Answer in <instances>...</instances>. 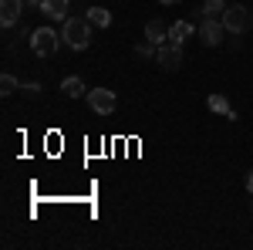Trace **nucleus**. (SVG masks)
I'll return each mask as SVG.
<instances>
[{"label":"nucleus","mask_w":253,"mask_h":250,"mask_svg":"<svg viewBox=\"0 0 253 250\" xmlns=\"http://www.w3.org/2000/svg\"><path fill=\"white\" fill-rule=\"evenodd\" d=\"M61 41H64V38H61L58 31H51V27H38V31L31 34V48H34L38 58H51V54H58Z\"/></svg>","instance_id":"3"},{"label":"nucleus","mask_w":253,"mask_h":250,"mask_svg":"<svg viewBox=\"0 0 253 250\" xmlns=\"http://www.w3.org/2000/svg\"><path fill=\"white\" fill-rule=\"evenodd\" d=\"M61 38H64V44H68L71 51H84V48L91 44V24H88V17H68Z\"/></svg>","instance_id":"1"},{"label":"nucleus","mask_w":253,"mask_h":250,"mask_svg":"<svg viewBox=\"0 0 253 250\" xmlns=\"http://www.w3.org/2000/svg\"><path fill=\"white\" fill-rule=\"evenodd\" d=\"M84 17H88L91 27H108V24H112V10H105V7H88Z\"/></svg>","instance_id":"13"},{"label":"nucleus","mask_w":253,"mask_h":250,"mask_svg":"<svg viewBox=\"0 0 253 250\" xmlns=\"http://www.w3.org/2000/svg\"><path fill=\"white\" fill-rule=\"evenodd\" d=\"M189 34H193V20H175V24H169V41L172 44H186Z\"/></svg>","instance_id":"11"},{"label":"nucleus","mask_w":253,"mask_h":250,"mask_svg":"<svg viewBox=\"0 0 253 250\" xmlns=\"http://www.w3.org/2000/svg\"><path fill=\"white\" fill-rule=\"evenodd\" d=\"M156 64L162 68V71H179V68H182V44L166 41V44L156 51Z\"/></svg>","instance_id":"4"},{"label":"nucleus","mask_w":253,"mask_h":250,"mask_svg":"<svg viewBox=\"0 0 253 250\" xmlns=\"http://www.w3.org/2000/svg\"><path fill=\"white\" fill-rule=\"evenodd\" d=\"M20 88V81L14 75H0V95H14Z\"/></svg>","instance_id":"15"},{"label":"nucleus","mask_w":253,"mask_h":250,"mask_svg":"<svg viewBox=\"0 0 253 250\" xmlns=\"http://www.w3.org/2000/svg\"><path fill=\"white\" fill-rule=\"evenodd\" d=\"M203 14L219 20L223 14H226V0H206V3H203Z\"/></svg>","instance_id":"14"},{"label":"nucleus","mask_w":253,"mask_h":250,"mask_svg":"<svg viewBox=\"0 0 253 250\" xmlns=\"http://www.w3.org/2000/svg\"><path fill=\"white\" fill-rule=\"evenodd\" d=\"M24 3H27V7H38V10H41V0H24Z\"/></svg>","instance_id":"19"},{"label":"nucleus","mask_w":253,"mask_h":250,"mask_svg":"<svg viewBox=\"0 0 253 250\" xmlns=\"http://www.w3.org/2000/svg\"><path fill=\"white\" fill-rule=\"evenodd\" d=\"M20 10H27L24 0H0V24L3 27H14L20 20Z\"/></svg>","instance_id":"7"},{"label":"nucleus","mask_w":253,"mask_h":250,"mask_svg":"<svg viewBox=\"0 0 253 250\" xmlns=\"http://www.w3.org/2000/svg\"><path fill=\"white\" fill-rule=\"evenodd\" d=\"M145 41H149V44H156V48H162V44L169 41V27H166L159 17L149 20V24H145Z\"/></svg>","instance_id":"9"},{"label":"nucleus","mask_w":253,"mask_h":250,"mask_svg":"<svg viewBox=\"0 0 253 250\" xmlns=\"http://www.w3.org/2000/svg\"><path fill=\"white\" fill-rule=\"evenodd\" d=\"M159 3H166V7H169V3H179V0H159Z\"/></svg>","instance_id":"20"},{"label":"nucleus","mask_w":253,"mask_h":250,"mask_svg":"<svg viewBox=\"0 0 253 250\" xmlns=\"http://www.w3.org/2000/svg\"><path fill=\"white\" fill-rule=\"evenodd\" d=\"M247 190L253 193V169H250V173H247Z\"/></svg>","instance_id":"18"},{"label":"nucleus","mask_w":253,"mask_h":250,"mask_svg":"<svg viewBox=\"0 0 253 250\" xmlns=\"http://www.w3.org/2000/svg\"><path fill=\"white\" fill-rule=\"evenodd\" d=\"M88 105H91L95 115H112L118 98H115V92H108V88H95V92H88Z\"/></svg>","instance_id":"5"},{"label":"nucleus","mask_w":253,"mask_h":250,"mask_svg":"<svg viewBox=\"0 0 253 250\" xmlns=\"http://www.w3.org/2000/svg\"><path fill=\"white\" fill-rule=\"evenodd\" d=\"M20 92H27L31 98H38V95H41V85H38V81H31V85H20Z\"/></svg>","instance_id":"17"},{"label":"nucleus","mask_w":253,"mask_h":250,"mask_svg":"<svg viewBox=\"0 0 253 250\" xmlns=\"http://www.w3.org/2000/svg\"><path fill=\"white\" fill-rule=\"evenodd\" d=\"M156 51H159V48H156V44H149V41L135 48V54H138V58H156Z\"/></svg>","instance_id":"16"},{"label":"nucleus","mask_w":253,"mask_h":250,"mask_svg":"<svg viewBox=\"0 0 253 250\" xmlns=\"http://www.w3.org/2000/svg\"><path fill=\"white\" fill-rule=\"evenodd\" d=\"M61 92H64L68 98H81V95H88V88H84V81H81L78 75H75V78H64V81H61Z\"/></svg>","instance_id":"12"},{"label":"nucleus","mask_w":253,"mask_h":250,"mask_svg":"<svg viewBox=\"0 0 253 250\" xmlns=\"http://www.w3.org/2000/svg\"><path fill=\"white\" fill-rule=\"evenodd\" d=\"M223 34H226L223 20H216V17H203L199 20V38H203L206 48H219V44H223Z\"/></svg>","instance_id":"6"},{"label":"nucleus","mask_w":253,"mask_h":250,"mask_svg":"<svg viewBox=\"0 0 253 250\" xmlns=\"http://www.w3.org/2000/svg\"><path fill=\"white\" fill-rule=\"evenodd\" d=\"M206 108H210V112H216V115H223V118H230V122H236V108L230 105V98L219 95V92L206 98Z\"/></svg>","instance_id":"8"},{"label":"nucleus","mask_w":253,"mask_h":250,"mask_svg":"<svg viewBox=\"0 0 253 250\" xmlns=\"http://www.w3.org/2000/svg\"><path fill=\"white\" fill-rule=\"evenodd\" d=\"M223 27H226V34H233V38H240V34H247L253 27V10L250 7H243V3H233V7H226V14H223Z\"/></svg>","instance_id":"2"},{"label":"nucleus","mask_w":253,"mask_h":250,"mask_svg":"<svg viewBox=\"0 0 253 250\" xmlns=\"http://www.w3.org/2000/svg\"><path fill=\"white\" fill-rule=\"evenodd\" d=\"M41 10L47 14L51 20H68V0H41Z\"/></svg>","instance_id":"10"}]
</instances>
